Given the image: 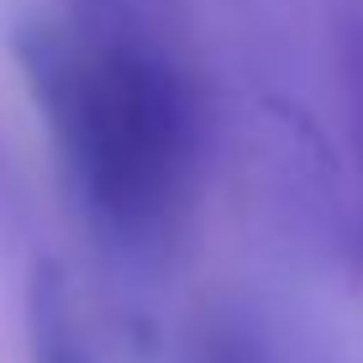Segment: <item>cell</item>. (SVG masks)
I'll use <instances>...</instances> for the list:
<instances>
[{
  "label": "cell",
  "instance_id": "cell-3",
  "mask_svg": "<svg viewBox=\"0 0 363 363\" xmlns=\"http://www.w3.org/2000/svg\"><path fill=\"white\" fill-rule=\"evenodd\" d=\"M37 358L43 363H79L69 311H64V295L53 290V279L37 284Z\"/></svg>",
  "mask_w": 363,
  "mask_h": 363
},
{
  "label": "cell",
  "instance_id": "cell-2",
  "mask_svg": "<svg viewBox=\"0 0 363 363\" xmlns=\"http://www.w3.org/2000/svg\"><path fill=\"white\" fill-rule=\"evenodd\" d=\"M337 79H342L347 127L363 153V0H342L337 11Z\"/></svg>",
  "mask_w": 363,
  "mask_h": 363
},
{
  "label": "cell",
  "instance_id": "cell-1",
  "mask_svg": "<svg viewBox=\"0 0 363 363\" xmlns=\"http://www.w3.org/2000/svg\"><path fill=\"white\" fill-rule=\"evenodd\" d=\"M27 69L74 190L116 232H153L195 179L200 121L179 69L132 32H27Z\"/></svg>",
  "mask_w": 363,
  "mask_h": 363
}]
</instances>
